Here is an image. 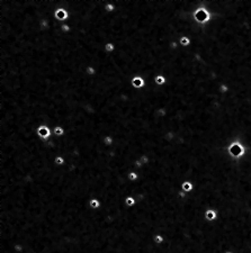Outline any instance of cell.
<instances>
[{
  "mask_svg": "<svg viewBox=\"0 0 251 253\" xmlns=\"http://www.w3.org/2000/svg\"><path fill=\"white\" fill-rule=\"evenodd\" d=\"M150 244H151V243H150ZM137 245H140V244H137ZM132 246H134V245H132ZM127 248H128V246H127ZM124 249H125V248H124ZM121 250H123V249H121ZM121 250H118V251H121ZM118 251H117V252H118ZM117 252H116V253H117Z\"/></svg>",
  "mask_w": 251,
  "mask_h": 253,
  "instance_id": "28",
  "label": "cell"
},
{
  "mask_svg": "<svg viewBox=\"0 0 251 253\" xmlns=\"http://www.w3.org/2000/svg\"><path fill=\"white\" fill-rule=\"evenodd\" d=\"M227 152H229V154L231 155L233 159H240L246 153V147L243 146L239 141H235V142H232L229 145Z\"/></svg>",
  "mask_w": 251,
  "mask_h": 253,
  "instance_id": "2",
  "label": "cell"
},
{
  "mask_svg": "<svg viewBox=\"0 0 251 253\" xmlns=\"http://www.w3.org/2000/svg\"><path fill=\"white\" fill-rule=\"evenodd\" d=\"M217 218V212L214 209H207L205 212V219L208 222H213Z\"/></svg>",
  "mask_w": 251,
  "mask_h": 253,
  "instance_id": "8",
  "label": "cell"
},
{
  "mask_svg": "<svg viewBox=\"0 0 251 253\" xmlns=\"http://www.w3.org/2000/svg\"><path fill=\"white\" fill-rule=\"evenodd\" d=\"M131 86L134 89H142L147 86V81L142 75H135L131 80Z\"/></svg>",
  "mask_w": 251,
  "mask_h": 253,
  "instance_id": "5",
  "label": "cell"
},
{
  "mask_svg": "<svg viewBox=\"0 0 251 253\" xmlns=\"http://www.w3.org/2000/svg\"><path fill=\"white\" fill-rule=\"evenodd\" d=\"M84 72H86V74H88L89 77H95V75L97 74V69H96L94 65H88V67H86V69H84Z\"/></svg>",
  "mask_w": 251,
  "mask_h": 253,
  "instance_id": "19",
  "label": "cell"
},
{
  "mask_svg": "<svg viewBox=\"0 0 251 253\" xmlns=\"http://www.w3.org/2000/svg\"><path fill=\"white\" fill-rule=\"evenodd\" d=\"M53 17L55 18L58 21H62V24L67 23L69 20V12L63 7H56L54 10H53Z\"/></svg>",
  "mask_w": 251,
  "mask_h": 253,
  "instance_id": "4",
  "label": "cell"
},
{
  "mask_svg": "<svg viewBox=\"0 0 251 253\" xmlns=\"http://www.w3.org/2000/svg\"><path fill=\"white\" fill-rule=\"evenodd\" d=\"M104 50L106 53H108V54H113V53H115L116 52V45L113 43V42H107V43L105 44Z\"/></svg>",
  "mask_w": 251,
  "mask_h": 253,
  "instance_id": "11",
  "label": "cell"
},
{
  "mask_svg": "<svg viewBox=\"0 0 251 253\" xmlns=\"http://www.w3.org/2000/svg\"><path fill=\"white\" fill-rule=\"evenodd\" d=\"M104 9L106 10V12L108 14H113V12L116 10V5L113 2V1H109V2H106Z\"/></svg>",
  "mask_w": 251,
  "mask_h": 253,
  "instance_id": "18",
  "label": "cell"
},
{
  "mask_svg": "<svg viewBox=\"0 0 251 253\" xmlns=\"http://www.w3.org/2000/svg\"><path fill=\"white\" fill-rule=\"evenodd\" d=\"M153 244H154V243H151V244H140V245H134V246H128V248H125V249L118 251L117 253H125V252H127V251H130V250L139 249V248H143V246H150V245H153ZM167 246L169 248V249H170V245H169V244H167Z\"/></svg>",
  "mask_w": 251,
  "mask_h": 253,
  "instance_id": "12",
  "label": "cell"
},
{
  "mask_svg": "<svg viewBox=\"0 0 251 253\" xmlns=\"http://www.w3.org/2000/svg\"><path fill=\"white\" fill-rule=\"evenodd\" d=\"M152 243H153V242H152ZM140 244H149V243H140ZM134 245H136V244H134ZM128 246H131V245H128ZM125 248H126V246H125ZM121 249H123V248H121ZM115 251H117V250H115ZM115 251H112V252H105V253H113V252H115Z\"/></svg>",
  "mask_w": 251,
  "mask_h": 253,
  "instance_id": "27",
  "label": "cell"
},
{
  "mask_svg": "<svg viewBox=\"0 0 251 253\" xmlns=\"http://www.w3.org/2000/svg\"><path fill=\"white\" fill-rule=\"evenodd\" d=\"M164 240H166V238H164V236L161 233H158V234H156V235L153 236V243H154V244H157V245L163 244Z\"/></svg>",
  "mask_w": 251,
  "mask_h": 253,
  "instance_id": "17",
  "label": "cell"
},
{
  "mask_svg": "<svg viewBox=\"0 0 251 253\" xmlns=\"http://www.w3.org/2000/svg\"><path fill=\"white\" fill-rule=\"evenodd\" d=\"M170 48L173 50V51L177 50V48H178V42H176V41H171V42H170Z\"/></svg>",
  "mask_w": 251,
  "mask_h": 253,
  "instance_id": "26",
  "label": "cell"
},
{
  "mask_svg": "<svg viewBox=\"0 0 251 253\" xmlns=\"http://www.w3.org/2000/svg\"><path fill=\"white\" fill-rule=\"evenodd\" d=\"M139 159H140V161L143 163V166H147L149 163L151 162V158H150V156H149L147 154L141 155V156H140Z\"/></svg>",
  "mask_w": 251,
  "mask_h": 253,
  "instance_id": "22",
  "label": "cell"
},
{
  "mask_svg": "<svg viewBox=\"0 0 251 253\" xmlns=\"http://www.w3.org/2000/svg\"><path fill=\"white\" fill-rule=\"evenodd\" d=\"M140 179V173L137 171H131L127 174V180L131 182H135Z\"/></svg>",
  "mask_w": 251,
  "mask_h": 253,
  "instance_id": "16",
  "label": "cell"
},
{
  "mask_svg": "<svg viewBox=\"0 0 251 253\" xmlns=\"http://www.w3.org/2000/svg\"><path fill=\"white\" fill-rule=\"evenodd\" d=\"M114 143H115L114 136H112V135H106V136H104V139H103V144H104L105 146L111 147L114 145Z\"/></svg>",
  "mask_w": 251,
  "mask_h": 253,
  "instance_id": "10",
  "label": "cell"
},
{
  "mask_svg": "<svg viewBox=\"0 0 251 253\" xmlns=\"http://www.w3.org/2000/svg\"><path fill=\"white\" fill-rule=\"evenodd\" d=\"M193 18L198 24L206 25L208 21H211L212 15L211 12H210V10H207V8L204 5H200L198 8L194 10V12H193Z\"/></svg>",
  "mask_w": 251,
  "mask_h": 253,
  "instance_id": "1",
  "label": "cell"
},
{
  "mask_svg": "<svg viewBox=\"0 0 251 253\" xmlns=\"http://www.w3.org/2000/svg\"><path fill=\"white\" fill-rule=\"evenodd\" d=\"M88 205H89V207H90L91 209L97 210V209H99V208H101L103 204H101V202H100L98 198H91V199L89 200V202H88Z\"/></svg>",
  "mask_w": 251,
  "mask_h": 253,
  "instance_id": "7",
  "label": "cell"
},
{
  "mask_svg": "<svg viewBox=\"0 0 251 253\" xmlns=\"http://www.w3.org/2000/svg\"><path fill=\"white\" fill-rule=\"evenodd\" d=\"M53 162H54L55 166H62L65 164V159H64L63 156H61V155H56L55 158H54V160H53Z\"/></svg>",
  "mask_w": 251,
  "mask_h": 253,
  "instance_id": "20",
  "label": "cell"
},
{
  "mask_svg": "<svg viewBox=\"0 0 251 253\" xmlns=\"http://www.w3.org/2000/svg\"><path fill=\"white\" fill-rule=\"evenodd\" d=\"M153 81H154V83L158 87H163V86L167 84V78L163 74H157L153 78Z\"/></svg>",
  "mask_w": 251,
  "mask_h": 253,
  "instance_id": "6",
  "label": "cell"
},
{
  "mask_svg": "<svg viewBox=\"0 0 251 253\" xmlns=\"http://www.w3.org/2000/svg\"><path fill=\"white\" fill-rule=\"evenodd\" d=\"M36 134L40 137L41 141L48 142V141L51 140V136L53 135V131L51 130V127H48V125H40L36 128Z\"/></svg>",
  "mask_w": 251,
  "mask_h": 253,
  "instance_id": "3",
  "label": "cell"
},
{
  "mask_svg": "<svg viewBox=\"0 0 251 253\" xmlns=\"http://www.w3.org/2000/svg\"><path fill=\"white\" fill-rule=\"evenodd\" d=\"M225 253H233V252H225Z\"/></svg>",
  "mask_w": 251,
  "mask_h": 253,
  "instance_id": "30",
  "label": "cell"
},
{
  "mask_svg": "<svg viewBox=\"0 0 251 253\" xmlns=\"http://www.w3.org/2000/svg\"><path fill=\"white\" fill-rule=\"evenodd\" d=\"M60 28H61V32L63 33V34H70V33H71V31H72L71 26H70L69 24H67V23H64V24H61Z\"/></svg>",
  "mask_w": 251,
  "mask_h": 253,
  "instance_id": "21",
  "label": "cell"
},
{
  "mask_svg": "<svg viewBox=\"0 0 251 253\" xmlns=\"http://www.w3.org/2000/svg\"><path fill=\"white\" fill-rule=\"evenodd\" d=\"M143 166H144L143 163L140 161V159H136L135 161H134V168H135V169H137V170H141Z\"/></svg>",
  "mask_w": 251,
  "mask_h": 253,
  "instance_id": "25",
  "label": "cell"
},
{
  "mask_svg": "<svg viewBox=\"0 0 251 253\" xmlns=\"http://www.w3.org/2000/svg\"><path fill=\"white\" fill-rule=\"evenodd\" d=\"M53 131V135L55 136V137H62V136H64L65 135V133H67V131H65V128L62 126H55L52 128Z\"/></svg>",
  "mask_w": 251,
  "mask_h": 253,
  "instance_id": "9",
  "label": "cell"
},
{
  "mask_svg": "<svg viewBox=\"0 0 251 253\" xmlns=\"http://www.w3.org/2000/svg\"><path fill=\"white\" fill-rule=\"evenodd\" d=\"M176 137V134L173 133L172 131H168L166 132V134H164V140L166 141H168V142H170V141H173Z\"/></svg>",
  "mask_w": 251,
  "mask_h": 253,
  "instance_id": "23",
  "label": "cell"
},
{
  "mask_svg": "<svg viewBox=\"0 0 251 253\" xmlns=\"http://www.w3.org/2000/svg\"><path fill=\"white\" fill-rule=\"evenodd\" d=\"M136 204H137V200H136V198L134 196H127V197L125 198V205L127 206L128 208L134 207Z\"/></svg>",
  "mask_w": 251,
  "mask_h": 253,
  "instance_id": "14",
  "label": "cell"
},
{
  "mask_svg": "<svg viewBox=\"0 0 251 253\" xmlns=\"http://www.w3.org/2000/svg\"><path fill=\"white\" fill-rule=\"evenodd\" d=\"M149 244H150V243H149ZM136 245H137V244H136ZM131 246H132V245H131ZM126 248H127V246H126ZM123 249H124V248H123ZM120 250H121V249H120ZM117 251H118V250H117ZM115 252H116V251H115ZM115 252H114V253H115Z\"/></svg>",
  "mask_w": 251,
  "mask_h": 253,
  "instance_id": "29",
  "label": "cell"
},
{
  "mask_svg": "<svg viewBox=\"0 0 251 253\" xmlns=\"http://www.w3.org/2000/svg\"><path fill=\"white\" fill-rule=\"evenodd\" d=\"M219 91L221 94H227V92L230 91V88L227 87L225 83H221L219 86Z\"/></svg>",
  "mask_w": 251,
  "mask_h": 253,
  "instance_id": "24",
  "label": "cell"
},
{
  "mask_svg": "<svg viewBox=\"0 0 251 253\" xmlns=\"http://www.w3.org/2000/svg\"><path fill=\"white\" fill-rule=\"evenodd\" d=\"M191 43L190 41V37H188V36L186 35H181L179 38V44L183 46V48H187V46H189Z\"/></svg>",
  "mask_w": 251,
  "mask_h": 253,
  "instance_id": "15",
  "label": "cell"
},
{
  "mask_svg": "<svg viewBox=\"0 0 251 253\" xmlns=\"http://www.w3.org/2000/svg\"><path fill=\"white\" fill-rule=\"evenodd\" d=\"M181 189H183L185 192H190V191H193V189H194V185H193V182L191 181L186 180V181H183V183H181Z\"/></svg>",
  "mask_w": 251,
  "mask_h": 253,
  "instance_id": "13",
  "label": "cell"
}]
</instances>
